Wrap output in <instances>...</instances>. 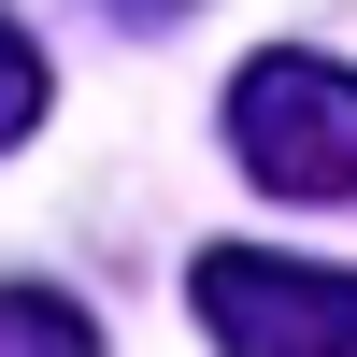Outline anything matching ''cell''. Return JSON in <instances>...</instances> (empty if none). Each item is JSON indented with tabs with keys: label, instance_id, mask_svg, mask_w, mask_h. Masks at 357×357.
<instances>
[{
	"label": "cell",
	"instance_id": "cell-1",
	"mask_svg": "<svg viewBox=\"0 0 357 357\" xmlns=\"http://www.w3.org/2000/svg\"><path fill=\"white\" fill-rule=\"evenodd\" d=\"M229 158L257 172L272 200H357V72L343 57H243L229 72Z\"/></svg>",
	"mask_w": 357,
	"mask_h": 357
},
{
	"label": "cell",
	"instance_id": "cell-2",
	"mask_svg": "<svg viewBox=\"0 0 357 357\" xmlns=\"http://www.w3.org/2000/svg\"><path fill=\"white\" fill-rule=\"evenodd\" d=\"M215 357H357V272H314V257H257V243H215L186 272Z\"/></svg>",
	"mask_w": 357,
	"mask_h": 357
},
{
	"label": "cell",
	"instance_id": "cell-3",
	"mask_svg": "<svg viewBox=\"0 0 357 357\" xmlns=\"http://www.w3.org/2000/svg\"><path fill=\"white\" fill-rule=\"evenodd\" d=\"M0 357H100V329L57 286H0Z\"/></svg>",
	"mask_w": 357,
	"mask_h": 357
},
{
	"label": "cell",
	"instance_id": "cell-4",
	"mask_svg": "<svg viewBox=\"0 0 357 357\" xmlns=\"http://www.w3.org/2000/svg\"><path fill=\"white\" fill-rule=\"evenodd\" d=\"M29 129H43V43L0 15V143H29Z\"/></svg>",
	"mask_w": 357,
	"mask_h": 357
}]
</instances>
